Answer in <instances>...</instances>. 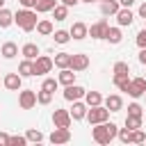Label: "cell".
I'll return each instance as SVG.
<instances>
[{
	"label": "cell",
	"mask_w": 146,
	"mask_h": 146,
	"mask_svg": "<svg viewBox=\"0 0 146 146\" xmlns=\"http://www.w3.org/2000/svg\"><path fill=\"white\" fill-rule=\"evenodd\" d=\"M116 135H119V125L112 123L110 119L103 121V123H96L91 128V137H94L96 144H110L112 139H116Z\"/></svg>",
	"instance_id": "obj_1"
},
{
	"label": "cell",
	"mask_w": 146,
	"mask_h": 146,
	"mask_svg": "<svg viewBox=\"0 0 146 146\" xmlns=\"http://www.w3.org/2000/svg\"><path fill=\"white\" fill-rule=\"evenodd\" d=\"M14 23H16L23 32H32V30H36V23H39V18H36V9L23 7V9L14 11Z\"/></svg>",
	"instance_id": "obj_2"
},
{
	"label": "cell",
	"mask_w": 146,
	"mask_h": 146,
	"mask_svg": "<svg viewBox=\"0 0 146 146\" xmlns=\"http://www.w3.org/2000/svg\"><path fill=\"white\" fill-rule=\"evenodd\" d=\"M110 119V110L100 103V105H91L89 110H87V121H89V125H96V123H103V121H107Z\"/></svg>",
	"instance_id": "obj_3"
},
{
	"label": "cell",
	"mask_w": 146,
	"mask_h": 146,
	"mask_svg": "<svg viewBox=\"0 0 146 146\" xmlns=\"http://www.w3.org/2000/svg\"><path fill=\"white\" fill-rule=\"evenodd\" d=\"M52 66H55V59L48 57V55H39V57L34 59V73H36V75H46V73H50Z\"/></svg>",
	"instance_id": "obj_4"
},
{
	"label": "cell",
	"mask_w": 146,
	"mask_h": 146,
	"mask_svg": "<svg viewBox=\"0 0 146 146\" xmlns=\"http://www.w3.org/2000/svg\"><path fill=\"white\" fill-rule=\"evenodd\" d=\"M18 105H21V110H32L36 105V91L34 89H21L18 91Z\"/></svg>",
	"instance_id": "obj_5"
},
{
	"label": "cell",
	"mask_w": 146,
	"mask_h": 146,
	"mask_svg": "<svg viewBox=\"0 0 146 146\" xmlns=\"http://www.w3.org/2000/svg\"><path fill=\"white\" fill-rule=\"evenodd\" d=\"M2 84H5V89H9V91H21V87H23V75L16 71V73H5L2 75Z\"/></svg>",
	"instance_id": "obj_6"
},
{
	"label": "cell",
	"mask_w": 146,
	"mask_h": 146,
	"mask_svg": "<svg viewBox=\"0 0 146 146\" xmlns=\"http://www.w3.org/2000/svg\"><path fill=\"white\" fill-rule=\"evenodd\" d=\"M50 144H68L71 141V130L64 125H55V130L50 132Z\"/></svg>",
	"instance_id": "obj_7"
},
{
	"label": "cell",
	"mask_w": 146,
	"mask_h": 146,
	"mask_svg": "<svg viewBox=\"0 0 146 146\" xmlns=\"http://www.w3.org/2000/svg\"><path fill=\"white\" fill-rule=\"evenodd\" d=\"M146 94V78H132L130 87H128V96L132 98H141Z\"/></svg>",
	"instance_id": "obj_8"
},
{
	"label": "cell",
	"mask_w": 146,
	"mask_h": 146,
	"mask_svg": "<svg viewBox=\"0 0 146 146\" xmlns=\"http://www.w3.org/2000/svg\"><path fill=\"white\" fill-rule=\"evenodd\" d=\"M84 87H80V84H66L64 87V98L68 100V103H73V100H80V98H84Z\"/></svg>",
	"instance_id": "obj_9"
},
{
	"label": "cell",
	"mask_w": 146,
	"mask_h": 146,
	"mask_svg": "<svg viewBox=\"0 0 146 146\" xmlns=\"http://www.w3.org/2000/svg\"><path fill=\"white\" fill-rule=\"evenodd\" d=\"M71 39H75V41H82V39H87L89 36V25L87 23H82V21H75L73 25H71Z\"/></svg>",
	"instance_id": "obj_10"
},
{
	"label": "cell",
	"mask_w": 146,
	"mask_h": 146,
	"mask_svg": "<svg viewBox=\"0 0 146 146\" xmlns=\"http://www.w3.org/2000/svg\"><path fill=\"white\" fill-rule=\"evenodd\" d=\"M107 27H110V23H107L105 18H98L96 23H91V27H89V36H91V39H105Z\"/></svg>",
	"instance_id": "obj_11"
},
{
	"label": "cell",
	"mask_w": 146,
	"mask_h": 146,
	"mask_svg": "<svg viewBox=\"0 0 146 146\" xmlns=\"http://www.w3.org/2000/svg\"><path fill=\"white\" fill-rule=\"evenodd\" d=\"M89 55H84V52H73L71 55V68L73 71H87L89 68Z\"/></svg>",
	"instance_id": "obj_12"
},
{
	"label": "cell",
	"mask_w": 146,
	"mask_h": 146,
	"mask_svg": "<svg viewBox=\"0 0 146 146\" xmlns=\"http://www.w3.org/2000/svg\"><path fill=\"white\" fill-rule=\"evenodd\" d=\"M87 110H89V105L80 98V100H73V107H71L68 112H71L73 121H82V119H87Z\"/></svg>",
	"instance_id": "obj_13"
},
{
	"label": "cell",
	"mask_w": 146,
	"mask_h": 146,
	"mask_svg": "<svg viewBox=\"0 0 146 146\" xmlns=\"http://www.w3.org/2000/svg\"><path fill=\"white\" fill-rule=\"evenodd\" d=\"M71 121H73V116H71L68 110H55V112H52V123H55V125L71 128Z\"/></svg>",
	"instance_id": "obj_14"
},
{
	"label": "cell",
	"mask_w": 146,
	"mask_h": 146,
	"mask_svg": "<svg viewBox=\"0 0 146 146\" xmlns=\"http://www.w3.org/2000/svg\"><path fill=\"white\" fill-rule=\"evenodd\" d=\"M132 21H135V11H132L130 7H121V9L116 11V23H119L121 27L132 25Z\"/></svg>",
	"instance_id": "obj_15"
},
{
	"label": "cell",
	"mask_w": 146,
	"mask_h": 146,
	"mask_svg": "<svg viewBox=\"0 0 146 146\" xmlns=\"http://www.w3.org/2000/svg\"><path fill=\"white\" fill-rule=\"evenodd\" d=\"M121 39H123L121 25H110V27H107V32H105V41H110L112 46H116V43H121Z\"/></svg>",
	"instance_id": "obj_16"
},
{
	"label": "cell",
	"mask_w": 146,
	"mask_h": 146,
	"mask_svg": "<svg viewBox=\"0 0 146 146\" xmlns=\"http://www.w3.org/2000/svg\"><path fill=\"white\" fill-rule=\"evenodd\" d=\"M119 9H121V2L119 0H103L100 2V14L103 16H116Z\"/></svg>",
	"instance_id": "obj_17"
},
{
	"label": "cell",
	"mask_w": 146,
	"mask_h": 146,
	"mask_svg": "<svg viewBox=\"0 0 146 146\" xmlns=\"http://www.w3.org/2000/svg\"><path fill=\"white\" fill-rule=\"evenodd\" d=\"M103 103H105V107H107L110 112H119V110H123V98H121L119 94H110Z\"/></svg>",
	"instance_id": "obj_18"
},
{
	"label": "cell",
	"mask_w": 146,
	"mask_h": 146,
	"mask_svg": "<svg viewBox=\"0 0 146 146\" xmlns=\"http://www.w3.org/2000/svg\"><path fill=\"white\" fill-rule=\"evenodd\" d=\"M0 55H2L5 59H14V57L18 55V43H14V41H5V43L0 46Z\"/></svg>",
	"instance_id": "obj_19"
},
{
	"label": "cell",
	"mask_w": 146,
	"mask_h": 146,
	"mask_svg": "<svg viewBox=\"0 0 146 146\" xmlns=\"http://www.w3.org/2000/svg\"><path fill=\"white\" fill-rule=\"evenodd\" d=\"M130 75L128 73H114V78H112V82H114V87L119 89V91H128V87H130Z\"/></svg>",
	"instance_id": "obj_20"
},
{
	"label": "cell",
	"mask_w": 146,
	"mask_h": 146,
	"mask_svg": "<svg viewBox=\"0 0 146 146\" xmlns=\"http://www.w3.org/2000/svg\"><path fill=\"white\" fill-rule=\"evenodd\" d=\"M18 73H21L23 78H32V75H36V73H34V59L23 57V62L18 64Z\"/></svg>",
	"instance_id": "obj_21"
},
{
	"label": "cell",
	"mask_w": 146,
	"mask_h": 146,
	"mask_svg": "<svg viewBox=\"0 0 146 146\" xmlns=\"http://www.w3.org/2000/svg\"><path fill=\"white\" fill-rule=\"evenodd\" d=\"M36 32H39V34H43V36H50V34L55 32L52 21H50V18H39V23H36Z\"/></svg>",
	"instance_id": "obj_22"
},
{
	"label": "cell",
	"mask_w": 146,
	"mask_h": 146,
	"mask_svg": "<svg viewBox=\"0 0 146 146\" xmlns=\"http://www.w3.org/2000/svg\"><path fill=\"white\" fill-rule=\"evenodd\" d=\"M57 5H59V0H36L34 9H36V14H46V11H52Z\"/></svg>",
	"instance_id": "obj_23"
},
{
	"label": "cell",
	"mask_w": 146,
	"mask_h": 146,
	"mask_svg": "<svg viewBox=\"0 0 146 146\" xmlns=\"http://www.w3.org/2000/svg\"><path fill=\"white\" fill-rule=\"evenodd\" d=\"M57 80H59V84H73L75 82V71L73 68H59V75H57Z\"/></svg>",
	"instance_id": "obj_24"
},
{
	"label": "cell",
	"mask_w": 146,
	"mask_h": 146,
	"mask_svg": "<svg viewBox=\"0 0 146 146\" xmlns=\"http://www.w3.org/2000/svg\"><path fill=\"white\" fill-rule=\"evenodd\" d=\"M21 55L23 57H27V59H36L39 57V46L36 43H23V48H21Z\"/></svg>",
	"instance_id": "obj_25"
},
{
	"label": "cell",
	"mask_w": 146,
	"mask_h": 146,
	"mask_svg": "<svg viewBox=\"0 0 146 146\" xmlns=\"http://www.w3.org/2000/svg\"><path fill=\"white\" fill-rule=\"evenodd\" d=\"M105 98H103V94L100 91H96V89H91V91H84V103L91 107V105H100Z\"/></svg>",
	"instance_id": "obj_26"
},
{
	"label": "cell",
	"mask_w": 146,
	"mask_h": 146,
	"mask_svg": "<svg viewBox=\"0 0 146 146\" xmlns=\"http://www.w3.org/2000/svg\"><path fill=\"white\" fill-rule=\"evenodd\" d=\"M11 23H14V11L7 9V7H2L0 9V30H7Z\"/></svg>",
	"instance_id": "obj_27"
},
{
	"label": "cell",
	"mask_w": 146,
	"mask_h": 146,
	"mask_svg": "<svg viewBox=\"0 0 146 146\" xmlns=\"http://www.w3.org/2000/svg\"><path fill=\"white\" fill-rule=\"evenodd\" d=\"M55 66L57 68H71V52H57L55 55Z\"/></svg>",
	"instance_id": "obj_28"
},
{
	"label": "cell",
	"mask_w": 146,
	"mask_h": 146,
	"mask_svg": "<svg viewBox=\"0 0 146 146\" xmlns=\"http://www.w3.org/2000/svg\"><path fill=\"white\" fill-rule=\"evenodd\" d=\"M141 123H144V116H141V114H128V116H125V125H128L130 130L141 128Z\"/></svg>",
	"instance_id": "obj_29"
},
{
	"label": "cell",
	"mask_w": 146,
	"mask_h": 146,
	"mask_svg": "<svg viewBox=\"0 0 146 146\" xmlns=\"http://www.w3.org/2000/svg\"><path fill=\"white\" fill-rule=\"evenodd\" d=\"M68 9H71V7H66L64 2H59V5L52 9V18H55V21H64V18H68Z\"/></svg>",
	"instance_id": "obj_30"
},
{
	"label": "cell",
	"mask_w": 146,
	"mask_h": 146,
	"mask_svg": "<svg viewBox=\"0 0 146 146\" xmlns=\"http://www.w3.org/2000/svg\"><path fill=\"white\" fill-rule=\"evenodd\" d=\"M52 39H55V43L64 46V43L71 41V32H68V30H55V32H52Z\"/></svg>",
	"instance_id": "obj_31"
},
{
	"label": "cell",
	"mask_w": 146,
	"mask_h": 146,
	"mask_svg": "<svg viewBox=\"0 0 146 146\" xmlns=\"http://www.w3.org/2000/svg\"><path fill=\"white\" fill-rule=\"evenodd\" d=\"M50 100H52V91H46V89L36 91V103L39 105H50Z\"/></svg>",
	"instance_id": "obj_32"
},
{
	"label": "cell",
	"mask_w": 146,
	"mask_h": 146,
	"mask_svg": "<svg viewBox=\"0 0 146 146\" xmlns=\"http://www.w3.org/2000/svg\"><path fill=\"white\" fill-rule=\"evenodd\" d=\"M25 137H27V141H34V144L43 141V132H41V130H36V128H30V130L25 132Z\"/></svg>",
	"instance_id": "obj_33"
},
{
	"label": "cell",
	"mask_w": 146,
	"mask_h": 146,
	"mask_svg": "<svg viewBox=\"0 0 146 146\" xmlns=\"http://www.w3.org/2000/svg\"><path fill=\"white\" fill-rule=\"evenodd\" d=\"M119 141H123V144H132V130L125 125V128H119Z\"/></svg>",
	"instance_id": "obj_34"
},
{
	"label": "cell",
	"mask_w": 146,
	"mask_h": 146,
	"mask_svg": "<svg viewBox=\"0 0 146 146\" xmlns=\"http://www.w3.org/2000/svg\"><path fill=\"white\" fill-rule=\"evenodd\" d=\"M57 87H59V80L57 78H46L43 80V84H41V89H46V91H57Z\"/></svg>",
	"instance_id": "obj_35"
},
{
	"label": "cell",
	"mask_w": 146,
	"mask_h": 146,
	"mask_svg": "<svg viewBox=\"0 0 146 146\" xmlns=\"http://www.w3.org/2000/svg\"><path fill=\"white\" fill-rule=\"evenodd\" d=\"M27 137L25 135H9V146H25Z\"/></svg>",
	"instance_id": "obj_36"
},
{
	"label": "cell",
	"mask_w": 146,
	"mask_h": 146,
	"mask_svg": "<svg viewBox=\"0 0 146 146\" xmlns=\"http://www.w3.org/2000/svg\"><path fill=\"white\" fill-rule=\"evenodd\" d=\"M132 144H146V132L141 128L132 130Z\"/></svg>",
	"instance_id": "obj_37"
},
{
	"label": "cell",
	"mask_w": 146,
	"mask_h": 146,
	"mask_svg": "<svg viewBox=\"0 0 146 146\" xmlns=\"http://www.w3.org/2000/svg\"><path fill=\"white\" fill-rule=\"evenodd\" d=\"M112 71L114 73H130V66H128V62H114V66H112Z\"/></svg>",
	"instance_id": "obj_38"
},
{
	"label": "cell",
	"mask_w": 146,
	"mask_h": 146,
	"mask_svg": "<svg viewBox=\"0 0 146 146\" xmlns=\"http://www.w3.org/2000/svg\"><path fill=\"white\" fill-rule=\"evenodd\" d=\"M135 41H137L139 48H146V27H141V30L137 32V39H135Z\"/></svg>",
	"instance_id": "obj_39"
},
{
	"label": "cell",
	"mask_w": 146,
	"mask_h": 146,
	"mask_svg": "<svg viewBox=\"0 0 146 146\" xmlns=\"http://www.w3.org/2000/svg\"><path fill=\"white\" fill-rule=\"evenodd\" d=\"M128 114H141V116H144V110H141L139 103H130V105H128Z\"/></svg>",
	"instance_id": "obj_40"
},
{
	"label": "cell",
	"mask_w": 146,
	"mask_h": 146,
	"mask_svg": "<svg viewBox=\"0 0 146 146\" xmlns=\"http://www.w3.org/2000/svg\"><path fill=\"white\" fill-rule=\"evenodd\" d=\"M0 146H9V135L7 132H0Z\"/></svg>",
	"instance_id": "obj_41"
},
{
	"label": "cell",
	"mask_w": 146,
	"mask_h": 146,
	"mask_svg": "<svg viewBox=\"0 0 146 146\" xmlns=\"http://www.w3.org/2000/svg\"><path fill=\"white\" fill-rule=\"evenodd\" d=\"M34 2H36V0H18L21 7H30V9H34Z\"/></svg>",
	"instance_id": "obj_42"
},
{
	"label": "cell",
	"mask_w": 146,
	"mask_h": 146,
	"mask_svg": "<svg viewBox=\"0 0 146 146\" xmlns=\"http://www.w3.org/2000/svg\"><path fill=\"white\" fill-rule=\"evenodd\" d=\"M137 14H139V18H146V2H141V5H139Z\"/></svg>",
	"instance_id": "obj_43"
},
{
	"label": "cell",
	"mask_w": 146,
	"mask_h": 146,
	"mask_svg": "<svg viewBox=\"0 0 146 146\" xmlns=\"http://www.w3.org/2000/svg\"><path fill=\"white\" fill-rule=\"evenodd\" d=\"M139 62L146 66V48H139Z\"/></svg>",
	"instance_id": "obj_44"
},
{
	"label": "cell",
	"mask_w": 146,
	"mask_h": 146,
	"mask_svg": "<svg viewBox=\"0 0 146 146\" xmlns=\"http://www.w3.org/2000/svg\"><path fill=\"white\" fill-rule=\"evenodd\" d=\"M59 2H64V5H66V7H75V5H78V2H80V0H59Z\"/></svg>",
	"instance_id": "obj_45"
},
{
	"label": "cell",
	"mask_w": 146,
	"mask_h": 146,
	"mask_svg": "<svg viewBox=\"0 0 146 146\" xmlns=\"http://www.w3.org/2000/svg\"><path fill=\"white\" fill-rule=\"evenodd\" d=\"M121 2V7H132L135 5V0H119Z\"/></svg>",
	"instance_id": "obj_46"
},
{
	"label": "cell",
	"mask_w": 146,
	"mask_h": 146,
	"mask_svg": "<svg viewBox=\"0 0 146 146\" xmlns=\"http://www.w3.org/2000/svg\"><path fill=\"white\" fill-rule=\"evenodd\" d=\"M80 2H87V5H91V2H96V0H80Z\"/></svg>",
	"instance_id": "obj_47"
},
{
	"label": "cell",
	"mask_w": 146,
	"mask_h": 146,
	"mask_svg": "<svg viewBox=\"0 0 146 146\" xmlns=\"http://www.w3.org/2000/svg\"><path fill=\"white\" fill-rule=\"evenodd\" d=\"M2 7H5V0H0V9H2Z\"/></svg>",
	"instance_id": "obj_48"
},
{
	"label": "cell",
	"mask_w": 146,
	"mask_h": 146,
	"mask_svg": "<svg viewBox=\"0 0 146 146\" xmlns=\"http://www.w3.org/2000/svg\"><path fill=\"white\" fill-rule=\"evenodd\" d=\"M144 27H146V18H144Z\"/></svg>",
	"instance_id": "obj_49"
},
{
	"label": "cell",
	"mask_w": 146,
	"mask_h": 146,
	"mask_svg": "<svg viewBox=\"0 0 146 146\" xmlns=\"http://www.w3.org/2000/svg\"><path fill=\"white\" fill-rule=\"evenodd\" d=\"M144 98H146V94H144Z\"/></svg>",
	"instance_id": "obj_50"
},
{
	"label": "cell",
	"mask_w": 146,
	"mask_h": 146,
	"mask_svg": "<svg viewBox=\"0 0 146 146\" xmlns=\"http://www.w3.org/2000/svg\"><path fill=\"white\" fill-rule=\"evenodd\" d=\"M0 82H2V78H0Z\"/></svg>",
	"instance_id": "obj_51"
},
{
	"label": "cell",
	"mask_w": 146,
	"mask_h": 146,
	"mask_svg": "<svg viewBox=\"0 0 146 146\" xmlns=\"http://www.w3.org/2000/svg\"><path fill=\"white\" fill-rule=\"evenodd\" d=\"M144 78H146V75H144Z\"/></svg>",
	"instance_id": "obj_52"
}]
</instances>
